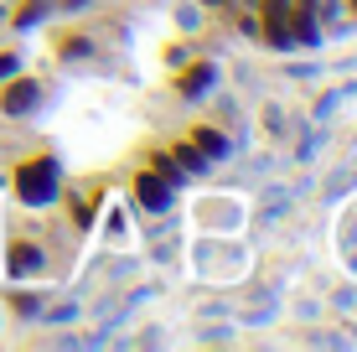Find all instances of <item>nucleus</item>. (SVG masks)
<instances>
[{
	"mask_svg": "<svg viewBox=\"0 0 357 352\" xmlns=\"http://www.w3.org/2000/svg\"><path fill=\"white\" fill-rule=\"evenodd\" d=\"M10 192H16V202L26 213L57 208V202H63V166H57V155H26V161H16Z\"/></svg>",
	"mask_w": 357,
	"mask_h": 352,
	"instance_id": "obj_1",
	"label": "nucleus"
},
{
	"mask_svg": "<svg viewBox=\"0 0 357 352\" xmlns=\"http://www.w3.org/2000/svg\"><path fill=\"white\" fill-rule=\"evenodd\" d=\"M47 89L42 78H26V72H16V78L0 83V119H31L36 109H42Z\"/></svg>",
	"mask_w": 357,
	"mask_h": 352,
	"instance_id": "obj_2",
	"label": "nucleus"
},
{
	"mask_svg": "<svg viewBox=\"0 0 357 352\" xmlns=\"http://www.w3.org/2000/svg\"><path fill=\"white\" fill-rule=\"evenodd\" d=\"M285 21H290L295 52H321V47H326V26H321V10H316V0H290Z\"/></svg>",
	"mask_w": 357,
	"mask_h": 352,
	"instance_id": "obj_3",
	"label": "nucleus"
},
{
	"mask_svg": "<svg viewBox=\"0 0 357 352\" xmlns=\"http://www.w3.org/2000/svg\"><path fill=\"white\" fill-rule=\"evenodd\" d=\"M130 192H135V202H140L151 217H166L171 208H176V187H171L161 171H151V166H145V171H135Z\"/></svg>",
	"mask_w": 357,
	"mask_h": 352,
	"instance_id": "obj_4",
	"label": "nucleus"
},
{
	"mask_svg": "<svg viewBox=\"0 0 357 352\" xmlns=\"http://www.w3.org/2000/svg\"><path fill=\"white\" fill-rule=\"evenodd\" d=\"M218 83H223V68H218V63H187V68H176V93L187 104L218 93Z\"/></svg>",
	"mask_w": 357,
	"mask_h": 352,
	"instance_id": "obj_5",
	"label": "nucleus"
},
{
	"mask_svg": "<svg viewBox=\"0 0 357 352\" xmlns=\"http://www.w3.org/2000/svg\"><path fill=\"white\" fill-rule=\"evenodd\" d=\"M290 10V6H285ZM285 10H280V6H264L259 10V42L269 47V52H295V42H290V21H285Z\"/></svg>",
	"mask_w": 357,
	"mask_h": 352,
	"instance_id": "obj_6",
	"label": "nucleus"
},
{
	"mask_svg": "<svg viewBox=\"0 0 357 352\" xmlns=\"http://www.w3.org/2000/svg\"><path fill=\"white\" fill-rule=\"evenodd\" d=\"M6 270H10V280H31V275L47 270V254L36 249L31 238H16V244L6 249Z\"/></svg>",
	"mask_w": 357,
	"mask_h": 352,
	"instance_id": "obj_7",
	"label": "nucleus"
},
{
	"mask_svg": "<svg viewBox=\"0 0 357 352\" xmlns=\"http://www.w3.org/2000/svg\"><path fill=\"white\" fill-rule=\"evenodd\" d=\"M192 140H197V151H202V155H207L213 166L233 161V140H228V135H223L218 125H197V130H192Z\"/></svg>",
	"mask_w": 357,
	"mask_h": 352,
	"instance_id": "obj_8",
	"label": "nucleus"
},
{
	"mask_svg": "<svg viewBox=\"0 0 357 352\" xmlns=\"http://www.w3.org/2000/svg\"><path fill=\"white\" fill-rule=\"evenodd\" d=\"M47 16H57L52 0H21V6H10V26L16 31H36Z\"/></svg>",
	"mask_w": 357,
	"mask_h": 352,
	"instance_id": "obj_9",
	"label": "nucleus"
},
{
	"mask_svg": "<svg viewBox=\"0 0 357 352\" xmlns=\"http://www.w3.org/2000/svg\"><path fill=\"white\" fill-rule=\"evenodd\" d=\"M171 155H176V166L187 176H207V171H213V161L197 151V140H171Z\"/></svg>",
	"mask_w": 357,
	"mask_h": 352,
	"instance_id": "obj_10",
	"label": "nucleus"
},
{
	"mask_svg": "<svg viewBox=\"0 0 357 352\" xmlns=\"http://www.w3.org/2000/svg\"><path fill=\"white\" fill-rule=\"evenodd\" d=\"M352 93H357V83H342V89H326V93H321V99H316V109H311V125H326V119H331V114H337V109H342V104H347V99H352Z\"/></svg>",
	"mask_w": 357,
	"mask_h": 352,
	"instance_id": "obj_11",
	"label": "nucleus"
},
{
	"mask_svg": "<svg viewBox=\"0 0 357 352\" xmlns=\"http://www.w3.org/2000/svg\"><path fill=\"white\" fill-rule=\"evenodd\" d=\"M290 197H295V192H285V187H269V192H264V202H259V213H254V217H259V223H280V217L290 213Z\"/></svg>",
	"mask_w": 357,
	"mask_h": 352,
	"instance_id": "obj_12",
	"label": "nucleus"
},
{
	"mask_svg": "<svg viewBox=\"0 0 357 352\" xmlns=\"http://www.w3.org/2000/svg\"><path fill=\"white\" fill-rule=\"evenodd\" d=\"M145 161H151V171H161V176L171 181V187H187V171L176 166V155H171V151H151Z\"/></svg>",
	"mask_w": 357,
	"mask_h": 352,
	"instance_id": "obj_13",
	"label": "nucleus"
},
{
	"mask_svg": "<svg viewBox=\"0 0 357 352\" xmlns=\"http://www.w3.org/2000/svg\"><path fill=\"white\" fill-rule=\"evenodd\" d=\"M93 223H98V197L78 192V197H73V228H83V234H89Z\"/></svg>",
	"mask_w": 357,
	"mask_h": 352,
	"instance_id": "obj_14",
	"label": "nucleus"
},
{
	"mask_svg": "<svg viewBox=\"0 0 357 352\" xmlns=\"http://www.w3.org/2000/svg\"><path fill=\"white\" fill-rule=\"evenodd\" d=\"M78 316H83L78 300H57V306H42V326H68V321H78Z\"/></svg>",
	"mask_w": 357,
	"mask_h": 352,
	"instance_id": "obj_15",
	"label": "nucleus"
},
{
	"mask_svg": "<svg viewBox=\"0 0 357 352\" xmlns=\"http://www.w3.org/2000/svg\"><path fill=\"white\" fill-rule=\"evenodd\" d=\"M10 306H16L21 321H36V316H42V306H47V296H42V290H21V296H10Z\"/></svg>",
	"mask_w": 357,
	"mask_h": 352,
	"instance_id": "obj_16",
	"label": "nucleus"
},
{
	"mask_svg": "<svg viewBox=\"0 0 357 352\" xmlns=\"http://www.w3.org/2000/svg\"><path fill=\"white\" fill-rule=\"evenodd\" d=\"M93 52L98 47L89 42V36H78V31H73L68 42H57V57H63V63H83V57H93Z\"/></svg>",
	"mask_w": 357,
	"mask_h": 352,
	"instance_id": "obj_17",
	"label": "nucleus"
},
{
	"mask_svg": "<svg viewBox=\"0 0 357 352\" xmlns=\"http://www.w3.org/2000/svg\"><path fill=\"white\" fill-rule=\"evenodd\" d=\"M259 125H264V135H290V114H285L280 104H264V119H259Z\"/></svg>",
	"mask_w": 357,
	"mask_h": 352,
	"instance_id": "obj_18",
	"label": "nucleus"
},
{
	"mask_svg": "<svg viewBox=\"0 0 357 352\" xmlns=\"http://www.w3.org/2000/svg\"><path fill=\"white\" fill-rule=\"evenodd\" d=\"M98 0H52V10L57 16H83V10H93Z\"/></svg>",
	"mask_w": 357,
	"mask_h": 352,
	"instance_id": "obj_19",
	"label": "nucleus"
},
{
	"mask_svg": "<svg viewBox=\"0 0 357 352\" xmlns=\"http://www.w3.org/2000/svg\"><path fill=\"white\" fill-rule=\"evenodd\" d=\"M187 63H192V47H181V42H176V47H166V68H171V72L187 68Z\"/></svg>",
	"mask_w": 357,
	"mask_h": 352,
	"instance_id": "obj_20",
	"label": "nucleus"
},
{
	"mask_svg": "<svg viewBox=\"0 0 357 352\" xmlns=\"http://www.w3.org/2000/svg\"><path fill=\"white\" fill-rule=\"evenodd\" d=\"M305 342H311V347H347V337H342V332H311Z\"/></svg>",
	"mask_w": 357,
	"mask_h": 352,
	"instance_id": "obj_21",
	"label": "nucleus"
},
{
	"mask_svg": "<svg viewBox=\"0 0 357 352\" xmlns=\"http://www.w3.org/2000/svg\"><path fill=\"white\" fill-rule=\"evenodd\" d=\"M16 72H21V57H16V52H0V83L16 78Z\"/></svg>",
	"mask_w": 357,
	"mask_h": 352,
	"instance_id": "obj_22",
	"label": "nucleus"
},
{
	"mask_svg": "<svg viewBox=\"0 0 357 352\" xmlns=\"http://www.w3.org/2000/svg\"><path fill=\"white\" fill-rule=\"evenodd\" d=\"M238 36H249V42H259V16H243V21H238Z\"/></svg>",
	"mask_w": 357,
	"mask_h": 352,
	"instance_id": "obj_23",
	"label": "nucleus"
},
{
	"mask_svg": "<svg viewBox=\"0 0 357 352\" xmlns=\"http://www.w3.org/2000/svg\"><path fill=\"white\" fill-rule=\"evenodd\" d=\"M176 21H181V26H187V31H197V26H202V16H197L192 6H181V10H176Z\"/></svg>",
	"mask_w": 357,
	"mask_h": 352,
	"instance_id": "obj_24",
	"label": "nucleus"
},
{
	"mask_svg": "<svg viewBox=\"0 0 357 352\" xmlns=\"http://www.w3.org/2000/svg\"><path fill=\"white\" fill-rule=\"evenodd\" d=\"M228 337H233V332H228V326H207V332H202V337H197V342H228Z\"/></svg>",
	"mask_w": 357,
	"mask_h": 352,
	"instance_id": "obj_25",
	"label": "nucleus"
},
{
	"mask_svg": "<svg viewBox=\"0 0 357 352\" xmlns=\"http://www.w3.org/2000/svg\"><path fill=\"white\" fill-rule=\"evenodd\" d=\"M6 21H10V6H6V0H0V26H6Z\"/></svg>",
	"mask_w": 357,
	"mask_h": 352,
	"instance_id": "obj_26",
	"label": "nucleus"
},
{
	"mask_svg": "<svg viewBox=\"0 0 357 352\" xmlns=\"http://www.w3.org/2000/svg\"><path fill=\"white\" fill-rule=\"evenodd\" d=\"M264 6H280V10H285V6H290V0H259V10H264Z\"/></svg>",
	"mask_w": 357,
	"mask_h": 352,
	"instance_id": "obj_27",
	"label": "nucleus"
},
{
	"mask_svg": "<svg viewBox=\"0 0 357 352\" xmlns=\"http://www.w3.org/2000/svg\"><path fill=\"white\" fill-rule=\"evenodd\" d=\"M202 6H213V10H223V6H228V0H202Z\"/></svg>",
	"mask_w": 357,
	"mask_h": 352,
	"instance_id": "obj_28",
	"label": "nucleus"
},
{
	"mask_svg": "<svg viewBox=\"0 0 357 352\" xmlns=\"http://www.w3.org/2000/svg\"><path fill=\"white\" fill-rule=\"evenodd\" d=\"M347 326H352V342H357V321H347Z\"/></svg>",
	"mask_w": 357,
	"mask_h": 352,
	"instance_id": "obj_29",
	"label": "nucleus"
},
{
	"mask_svg": "<svg viewBox=\"0 0 357 352\" xmlns=\"http://www.w3.org/2000/svg\"><path fill=\"white\" fill-rule=\"evenodd\" d=\"M352 155H357V140H352Z\"/></svg>",
	"mask_w": 357,
	"mask_h": 352,
	"instance_id": "obj_30",
	"label": "nucleus"
},
{
	"mask_svg": "<svg viewBox=\"0 0 357 352\" xmlns=\"http://www.w3.org/2000/svg\"><path fill=\"white\" fill-rule=\"evenodd\" d=\"M6 6H16V0H6Z\"/></svg>",
	"mask_w": 357,
	"mask_h": 352,
	"instance_id": "obj_31",
	"label": "nucleus"
},
{
	"mask_svg": "<svg viewBox=\"0 0 357 352\" xmlns=\"http://www.w3.org/2000/svg\"><path fill=\"white\" fill-rule=\"evenodd\" d=\"M0 187H6V176H0Z\"/></svg>",
	"mask_w": 357,
	"mask_h": 352,
	"instance_id": "obj_32",
	"label": "nucleus"
},
{
	"mask_svg": "<svg viewBox=\"0 0 357 352\" xmlns=\"http://www.w3.org/2000/svg\"><path fill=\"white\" fill-rule=\"evenodd\" d=\"M352 10H357V0H352Z\"/></svg>",
	"mask_w": 357,
	"mask_h": 352,
	"instance_id": "obj_33",
	"label": "nucleus"
}]
</instances>
